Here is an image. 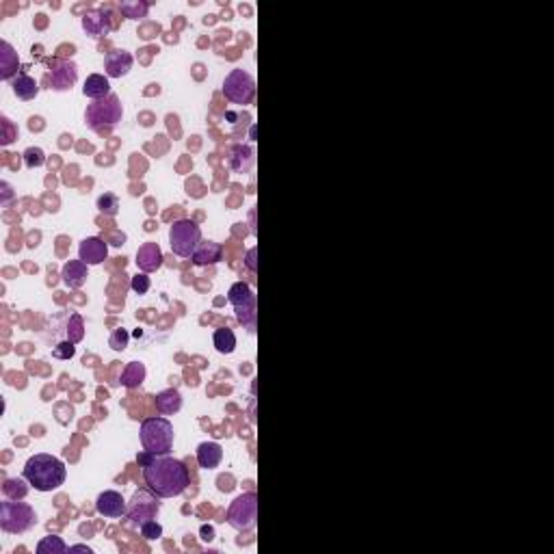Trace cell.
<instances>
[{
    "instance_id": "1",
    "label": "cell",
    "mask_w": 554,
    "mask_h": 554,
    "mask_svg": "<svg viewBox=\"0 0 554 554\" xmlns=\"http://www.w3.org/2000/svg\"><path fill=\"white\" fill-rule=\"evenodd\" d=\"M143 479L150 492L158 498H175L187 492L191 483L189 468L180 461L173 459L169 455H154L150 461L143 466Z\"/></svg>"
},
{
    "instance_id": "2",
    "label": "cell",
    "mask_w": 554,
    "mask_h": 554,
    "mask_svg": "<svg viewBox=\"0 0 554 554\" xmlns=\"http://www.w3.org/2000/svg\"><path fill=\"white\" fill-rule=\"evenodd\" d=\"M22 475L28 481V485L35 487L37 492H55L65 483L68 470H65V464L59 457L39 452V455H32L24 464Z\"/></svg>"
},
{
    "instance_id": "3",
    "label": "cell",
    "mask_w": 554,
    "mask_h": 554,
    "mask_svg": "<svg viewBox=\"0 0 554 554\" xmlns=\"http://www.w3.org/2000/svg\"><path fill=\"white\" fill-rule=\"evenodd\" d=\"M141 444L143 450L154 455H169L173 448V425L167 418H145L141 422Z\"/></svg>"
},
{
    "instance_id": "4",
    "label": "cell",
    "mask_w": 554,
    "mask_h": 554,
    "mask_svg": "<svg viewBox=\"0 0 554 554\" xmlns=\"http://www.w3.org/2000/svg\"><path fill=\"white\" fill-rule=\"evenodd\" d=\"M37 524L35 509L26 502L20 500H5L0 504V528L11 535H22L28 533L32 526Z\"/></svg>"
},
{
    "instance_id": "5",
    "label": "cell",
    "mask_w": 554,
    "mask_h": 554,
    "mask_svg": "<svg viewBox=\"0 0 554 554\" xmlns=\"http://www.w3.org/2000/svg\"><path fill=\"white\" fill-rule=\"evenodd\" d=\"M122 115H124V108H122L120 97L115 93H111L104 100H95L93 104L87 106L85 122L95 133H104V130L115 128L122 122Z\"/></svg>"
},
{
    "instance_id": "6",
    "label": "cell",
    "mask_w": 554,
    "mask_h": 554,
    "mask_svg": "<svg viewBox=\"0 0 554 554\" xmlns=\"http://www.w3.org/2000/svg\"><path fill=\"white\" fill-rule=\"evenodd\" d=\"M200 242H202V230L195 221L180 219L169 227V245L175 256L191 258Z\"/></svg>"
},
{
    "instance_id": "7",
    "label": "cell",
    "mask_w": 554,
    "mask_h": 554,
    "mask_svg": "<svg viewBox=\"0 0 554 554\" xmlns=\"http://www.w3.org/2000/svg\"><path fill=\"white\" fill-rule=\"evenodd\" d=\"M227 524L232 528L240 531V533H247L256 526V519H258V496L254 492H247V494H240L232 504L230 509H227Z\"/></svg>"
},
{
    "instance_id": "8",
    "label": "cell",
    "mask_w": 554,
    "mask_h": 554,
    "mask_svg": "<svg viewBox=\"0 0 554 554\" xmlns=\"http://www.w3.org/2000/svg\"><path fill=\"white\" fill-rule=\"evenodd\" d=\"M223 95L230 100L232 104H251L254 95H256V80L249 72L245 70H232L223 80Z\"/></svg>"
},
{
    "instance_id": "9",
    "label": "cell",
    "mask_w": 554,
    "mask_h": 554,
    "mask_svg": "<svg viewBox=\"0 0 554 554\" xmlns=\"http://www.w3.org/2000/svg\"><path fill=\"white\" fill-rule=\"evenodd\" d=\"M227 301H230V303L234 305L238 323H240V325H245V327H254L258 303H256L254 290H251L245 282H236V284L230 288V292H227Z\"/></svg>"
},
{
    "instance_id": "10",
    "label": "cell",
    "mask_w": 554,
    "mask_h": 554,
    "mask_svg": "<svg viewBox=\"0 0 554 554\" xmlns=\"http://www.w3.org/2000/svg\"><path fill=\"white\" fill-rule=\"evenodd\" d=\"M158 509H160V504L152 494L137 492L133 496L130 507H128V517H130V522H133L135 526H141V524L148 522V519H154L158 515Z\"/></svg>"
},
{
    "instance_id": "11",
    "label": "cell",
    "mask_w": 554,
    "mask_h": 554,
    "mask_svg": "<svg viewBox=\"0 0 554 554\" xmlns=\"http://www.w3.org/2000/svg\"><path fill=\"white\" fill-rule=\"evenodd\" d=\"M76 78H78L76 63H72V61H57L52 65V72L48 74L46 80H48V85H50V89H55V91H68L76 83Z\"/></svg>"
},
{
    "instance_id": "12",
    "label": "cell",
    "mask_w": 554,
    "mask_h": 554,
    "mask_svg": "<svg viewBox=\"0 0 554 554\" xmlns=\"http://www.w3.org/2000/svg\"><path fill=\"white\" fill-rule=\"evenodd\" d=\"M108 256V247H106V242L102 238H97V236H89L85 238L83 242H80V247H78V260H83L85 265H102L104 260Z\"/></svg>"
},
{
    "instance_id": "13",
    "label": "cell",
    "mask_w": 554,
    "mask_h": 554,
    "mask_svg": "<svg viewBox=\"0 0 554 554\" xmlns=\"http://www.w3.org/2000/svg\"><path fill=\"white\" fill-rule=\"evenodd\" d=\"M95 509H97V513L104 515V517H124L128 513L124 496L120 492H113V490L102 492L100 496H97Z\"/></svg>"
},
{
    "instance_id": "14",
    "label": "cell",
    "mask_w": 554,
    "mask_h": 554,
    "mask_svg": "<svg viewBox=\"0 0 554 554\" xmlns=\"http://www.w3.org/2000/svg\"><path fill=\"white\" fill-rule=\"evenodd\" d=\"M133 55L126 52V50H113L106 55L104 59V70H106V76L108 78H122L126 76L130 70H133Z\"/></svg>"
},
{
    "instance_id": "15",
    "label": "cell",
    "mask_w": 554,
    "mask_h": 554,
    "mask_svg": "<svg viewBox=\"0 0 554 554\" xmlns=\"http://www.w3.org/2000/svg\"><path fill=\"white\" fill-rule=\"evenodd\" d=\"M137 267L143 273H152L162 267V251L158 247V242H143L137 251Z\"/></svg>"
},
{
    "instance_id": "16",
    "label": "cell",
    "mask_w": 554,
    "mask_h": 554,
    "mask_svg": "<svg viewBox=\"0 0 554 554\" xmlns=\"http://www.w3.org/2000/svg\"><path fill=\"white\" fill-rule=\"evenodd\" d=\"M83 28L87 30V35L91 37H104L108 35L111 30V20H108V13L102 9V11H89L83 15Z\"/></svg>"
},
{
    "instance_id": "17",
    "label": "cell",
    "mask_w": 554,
    "mask_h": 554,
    "mask_svg": "<svg viewBox=\"0 0 554 554\" xmlns=\"http://www.w3.org/2000/svg\"><path fill=\"white\" fill-rule=\"evenodd\" d=\"M223 258V247L219 242H213V240H202L195 254L191 256V260L198 267H206V265H217L219 260Z\"/></svg>"
},
{
    "instance_id": "18",
    "label": "cell",
    "mask_w": 554,
    "mask_h": 554,
    "mask_svg": "<svg viewBox=\"0 0 554 554\" xmlns=\"http://www.w3.org/2000/svg\"><path fill=\"white\" fill-rule=\"evenodd\" d=\"M87 267L89 265H85L83 260H70V262L65 265L63 271H61V277H63L65 286H70V288H80V286H83L87 282V277H89Z\"/></svg>"
},
{
    "instance_id": "19",
    "label": "cell",
    "mask_w": 554,
    "mask_h": 554,
    "mask_svg": "<svg viewBox=\"0 0 554 554\" xmlns=\"http://www.w3.org/2000/svg\"><path fill=\"white\" fill-rule=\"evenodd\" d=\"M223 459V448L217 442H204L198 448V464L204 470H215Z\"/></svg>"
},
{
    "instance_id": "20",
    "label": "cell",
    "mask_w": 554,
    "mask_h": 554,
    "mask_svg": "<svg viewBox=\"0 0 554 554\" xmlns=\"http://www.w3.org/2000/svg\"><path fill=\"white\" fill-rule=\"evenodd\" d=\"M83 93L87 97H91V100H104V97L111 95V83H108V78L102 76V74H91L87 76L85 80V87H83Z\"/></svg>"
},
{
    "instance_id": "21",
    "label": "cell",
    "mask_w": 554,
    "mask_h": 554,
    "mask_svg": "<svg viewBox=\"0 0 554 554\" xmlns=\"http://www.w3.org/2000/svg\"><path fill=\"white\" fill-rule=\"evenodd\" d=\"M156 410L165 416H171V414H178L182 410V397L178 390L169 388V390H162V392L156 394Z\"/></svg>"
},
{
    "instance_id": "22",
    "label": "cell",
    "mask_w": 554,
    "mask_h": 554,
    "mask_svg": "<svg viewBox=\"0 0 554 554\" xmlns=\"http://www.w3.org/2000/svg\"><path fill=\"white\" fill-rule=\"evenodd\" d=\"M13 93L20 97V100L28 102V100H35L37 93H39V85H37V80L28 76V74H18L13 78Z\"/></svg>"
},
{
    "instance_id": "23",
    "label": "cell",
    "mask_w": 554,
    "mask_h": 554,
    "mask_svg": "<svg viewBox=\"0 0 554 554\" xmlns=\"http://www.w3.org/2000/svg\"><path fill=\"white\" fill-rule=\"evenodd\" d=\"M122 385L128 390H135L145 381V366L141 362H130L122 372Z\"/></svg>"
},
{
    "instance_id": "24",
    "label": "cell",
    "mask_w": 554,
    "mask_h": 554,
    "mask_svg": "<svg viewBox=\"0 0 554 554\" xmlns=\"http://www.w3.org/2000/svg\"><path fill=\"white\" fill-rule=\"evenodd\" d=\"M213 342H215V349L223 355H230L234 353L236 349V336L232 329H227V327H219L213 336Z\"/></svg>"
},
{
    "instance_id": "25",
    "label": "cell",
    "mask_w": 554,
    "mask_h": 554,
    "mask_svg": "<svg viewBox=\"0 0 554 554\" xmlns=\"http://www.w3.org/2000/svg\"><path fill=\"white\" fill-rule=\"evenodd\" d=\"M0 70H3L0 72V78L3 80H9L13 72L18 70V57H15L13 48L7 41H3V52H0Z\"/></svg>"
},
{
    "instance_id": "26",
    "label": "cell",
    "mask_w": 554,
    "mask_h": 554,
    "mask_svg": "<svg viewBox=\"0 0 554 554\" xmlns=\"http://www.w3.org/2000/svg\"><path fill=\"white\" fill-rule=\"evenodd\" d=\"M120 9L128 20H143L150 11V5L143 3V0H126V3L120 5Z\"/></svg>"
},
{
    "instance_id": "27",
    "label": "cell",
    "mask_w": 554,
    "mask_h": 554,
    "mask_svg": "<svg viewBox=\"0 0 554 554\" xmlns=\"http://www.w3.org/2000/svg\"><path fill=\"white\" fill-rule=\"evenodd\" d=\"M26 483H28L26 479H7L5 485H3V494L9 500H22L28 494V485Z\"/></svg>"
},
{
    "instance_id": "28",
    "label": "cell",
    "mask_w": 554,
    "mask_h": 554,
    "mask_svg": "<svg viewBox=\"0 0 554 554\" xmlns=\"http://www.w3.org/2000/svg\"><path fill=\"white\" fill-rule=\"evenodd\" d=\"M68 552V546L57 535H48L37 544V554H65Z\"/></svg>"
},
{
    "instance_id": "29",
    "label": "cell",
    "mask_w": 554,
    "mask_h": 554,
    "mask_svg": "<svg viewBox=\"0 0 554 554\" xmlns=\"http://www.w3.org/2000/svg\"><path fill=\"white\" fill-rule=\"evenodd\" d=\"M97 210H100L102 215L115 217L120 213V200H117V195H113V193L100 195V198H97Z\"/></svg>"
},
{
    "instance_id": "30",
    "label": "cell",
    "mask_w": 554,
    "mask_h": 554,
    "mask_svg": "<svg viewBox=\"0 0 554 554\" xmlns=\"http://www.w3.org/2000/svg\"><path fill=\"white\" fill-rule=\"evenodd\" d=\"M85 338V323H83V316L80 314H72L70 316V323H68V340L70 342H80Z\"/></svg>"
},
{
    "instance_id": "31",
    "label": "cell",
    "mask_w": 554,
    "mask_h": 554,
    "mask_svg": "<svg viewBox=\"0 0 554 554\" xmlns=\"http://www.w3.org/2000/svg\"><path fill=\"white\" fill-rule=\"evenodd\" d=\"M44 162H46V154H44L41 148H28L24 152V165L28 169H37V167L44 165Z\"/></svg>"
},
{
    "instance_id": "32",
    "label": "cell",
    "mask_w": 554,
    "mask_h": 554,
    "mask_svg": "<svg viewBox=\"0 0 554 554\" xmlns=\"http://www.w3.org/2000/svg\"><path fill=\"white\" fill-rule=\"evenodd\" d=\"M74 353H76V347H74V342H70V340L59 342V345L52 349V355L57 357V360H72Z\"/></svg>"
},
{
    "instance_id": "33",
    "label": "cell",
    "mask_w": 554,
    "mask_h": 554,
    "mask_svg": "<svg viewBox=\"0 0 554 554\" xmlns=\"http://www.w3.org/2000/svg\"><path fill=\"white\" fill-rule=\"evenodd\" d=\"M128 340H130V334L126 329H115V332H113V336H111V340H108V345H111L113 351H124L128 347Z\"/></svg>"
},
{
    "instance_id": "34",
    "label": "cell",
    "mask_w": 554,
    "mask_h": 554,
    "mask_svg": "<svg viewBox=\"0 0 554 554\" xmlns=\"http://www.w3.org/2000/svg\"><path fill=\"white\" fill-rule=\"evenodd\" d=\"M141 528V535L145 537V539H158V537H162V526L156 522V519H148L145 524L139 526Z\"/></svg>"
},
{
    "instance_id": "35",
    "label": "cell",
    "mask_w": 554,
    "mask_h": 554,
    "mask_svg": "<svg viewBox=\"0 0 554 554\" xmlns=\"http://www.w3.org/2000/svg\"><path fill=\"white\" fill-rule=\"evenodd\" d=\"M130 288H133L137 295H145V292L150 290V277L145 273H137L133 277V282H130Z\"/></svg>"
},
{
    "instance_id": "36",
    "label": "cell",
    "mask_w": 554,
    "mask_h": 554,
    "mask_svg": "<svg viewBox=\"0 0 554 554\" xmlns=\"http://www.w3.org/2000/svg\"><path fill=\"white\" fill-rule=\"evenodd\" d=\"M202 539L204 542H213L215 539V528L213 526H202Z\"/></svg>"
},
{
    "instance_id": "37",
    "label": "cell",
    "mask_w": 554,
    "mask_h": 554,
    "mask_svg": "<svg viewBox=\"0 0 554 554\" xmlns=\"http://www.w3.org/2000/svg\"><path fill=\"white\" fill-rule=\"evenodd\" d=\"M256 254H258L256 249H251V251L247 254V269L254 271V273H256V269H258V267H256Z\"/></svg>"
},
{
    "instance_id": "38",
    "label": "cell",
    "mask_w": 554,
    "mask_h": 554,
    "mask_svg": "<svg viewBox=\"0 0 554 554\" xmlns=\"http://www.w3.org/2000/svg\"><path fill=\"white\" fill-rule=\"evenodd\" d=\"M70 552H87V554H91V550L87 546H72Z\"/></svg>"
}]
</instances>
